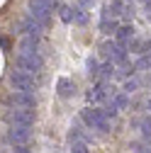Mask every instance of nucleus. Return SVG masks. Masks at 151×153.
Segmentation results:
<instances>
[{
	"instance_id": "obj_1",
	"label": "nucleus",
	"mask_w": 151,
	"mask_h": 153,
	"mask_svg": "<svg viewBox=\"0 0 151 153\" xmlns=\"http://www.w3.org/2000/svg\"><path fill=\"white\" fill-rule=\"evenodd\" d=\"M10 83L15 85L17 92H29V95H32V90H34V78H32L29 73L20 71V68L10 73Z\"/></svg>"
},
{
	"instance_id": "obj_2",
	"label": "nucleus",
	"mask_w": 151,
	"mask_h": 153,
	"mask_svg": "<svg viewBox=\"0 0 151 153\" xmlns=\"http://www.w3.org/2000/svg\"><path fill=\"white\" fill-rule=\"evenodd\" d=\"M29 15L34 20H39L42 25H46L51 17V3L49 0H29Z\"/></svg>"
},
{
	"instance_id": "obj_3",
	"label": "nucleus",
	"mask_w": 151,
	"mask_h": 153,
	"mask_svg": "<svg viewBox=\"0 0 151 153\" xmlns=\"http://www.w3.org/2000/svg\"><path fill=\"white\" fill-rule=\"evenodd\" d=\"M17 66H20V71L34 75L42 68V59H39V53H20L17 56Z\"/></svg>"
},
{
	"instance_id": "obj_4",
	"label": "nucleus",
	"mask_w": 151,
	"mask_h": 153,
	"mask_svg": "<svg viewBox=\"0 0 151 153\" xmlns=\"http://www.w3.org/2000/svg\"><path fill=\"white\" fill-rule=\"evenodd\" d=\"M7 102L15 109H32L34 107V97H32L29 92H12L10 97H7Z\"/></svg>"
},
{
	"instance_id": "obj_5",
	"label": "nucleus",
	"mask_w": 151,
	"mask_h": 153,
	"mask_svg": "<svg viewBox=\"0 0 151 153\" xmlns=\"http://www.w3.org/2000/svg\"><path fill=\"white\" fill-rule=\"evenodd\" d=\"M29 126H22V124H12V129H10V141L12 143H25L27 139H29Z\"/></svg>"
},
{
	"instance_id": "obj_6",
	"label": "nucleus",
	"mask_w": 151,
	"mask_h": 153,
	"mask_svg": "<svg viewBox=\"0 0 151 153\" xmlns=\"http://www.w3.org/2000/svg\"><path fill=\"white\" fill-rule=\"evenodd\" d=\"M32 109H12L10 122L12 124H22V126H32Z\"/></svg>"
},
{
	"instance_id": "obj_7",
	"label": "nucleus",
	"mask_w": 151,
	"mask_h": 153,
	"mask_svg": "<svg viewBox=\"0 0 151 153\" xmlns=\"http://www.w3.org/2000/svg\"><path fill=\"white\" fill-rule=\"evenodd\" d=\"M42 22L39 20H34V17L29 15V17H25V22H22V32L27 34V36H34V39H37V36H39V32H42Z\"/></svg>"
},
{
	"instance_id": "obj_8",
	"label": "nucleus",
	"mask_w": 151,
	"mask_h": 153,
	"mask_svg": "<svg viewBox=\"0 0 151 153\" xmlns=\"http://www.w3.org/2000/svg\"><path fill=\"white\" fill-rule=\"evenodd\" d=\"M105 51H107V56H110L112 61H120V63H122V61L127 59V51H124L122 44H112V42H107V44H105Z\"/></svg>"
},
{
	"instance_id": "obj_9",
	"label": "nucleus",
	"mask_w": 151,
	"mask_h": 153,
	"mask_svg": "<svg viewBox=\"0 0 151 153\" xmlns=\"http://www.w3.org/2000/svg\"><path fill=\"white\" fill-rule=\"evenodd\" d=\"M83 119H85L90 126H95V129H98L100 122H102L105 117H102V112H100V109H85V112H83Z\"/></svg>"
},
{
	"instance_id": "obj_10",
	"label": "nucleus",
	"mask_w": 151,
	"mask_h": 153,
	"mask_svg": "<svg viewBox=\"0 0 151 153\" xmlns=\"http://www.w3.org/2000/svg\"><path fill=\"white\" fill-rule=\"evenodd\" d=\"M20 53H37V39H34V36H25V39H22Z\"/></svg>"
},
{
	"instance_id": "obj_11",
	"label": "nucleus",
	"mask_w": 151,
	"mask_h": 153,
	"mask_svg": "<svg viewBox=\"0 0 151 153\" xmlns=\"http://www.w3.org/2000/svg\"><path fill=\"white\" fill-rule=\"evenodd\" d=\"M56 88H59V95H61V97H68V95L73 92V83H71L68 78H61L59 83H56Z\"/></svg>"
},
{
	"instance_id": "obj_12",
	"label": "nucleus",
	"mask_w": 151,
	"mask_h": 153,
	"mask_svg": "<svg viewBox=\"0 0 151 153\" xmlns=\"http://www.w3.org/2000/svg\"><path fill=\"white\" fill-rule=\"evenodd\" d=\"M132 34H134V29H132V27H120V29H117V39H120V42L124 44V42L129 39Z\"/></svg>"
},
{
	"instance_id": "obj_13",
	"label": "nucleus",
	"mask_w": 151,
	"mask_h": 153,
	"mask_svg": "<svg viewBox=\"0 0 151 153\" xmlns=\"http://www.w3.org/2000/svg\"><path fill=\"white\" fill-rule=\"evenodd\" d=\"M141 131H144L146 139H151V117H144L141 119Z\"/></svg>"
},
{
	"instance_id": "obj_14",
	"label": "nucleus",
	"mask_w": 151,
	"mask_h": 153,
	"mask_svg": "<svg viewBox=\"0 0 151 153\" xmlns=\"http://www.w3.org/2000/svg\"><path fill=\"white\" fill-rule=\"evenodd\" d=\"M127 105H129L127 95H117V97H115V109H124Z\"/></svg>"
},
{
	"instance_id": "obj_15",
	"label": "nucleus",
	"mask_w": 151,
	"mask_h": 153,
	"mask_svg": "<svg viewBox=\"0 0 151 153\" xmlns=\"http://www.w3.org/2000/svg\"><path fill=\"white\" fill-rule=\"evenodd\" d=\"M61 20L64 22H71L73 20V10L71 7H61Z\"/></svg>"
},
{
	"instance_id": "obj_16",
	"label": "nucleus",
	"mask_w": 151,
	"mask_h": 153,
	"mask_svg": "<svg viewBox=\"0 0 151 153\" xmlns=\"http://www.w3.org/2000/svg\"><path fill=\"white\" fill-rule=\"evenodd\" d=\"M71 153H88V146H85V143H81V141H76V143H73V148H71Z\"/></svg>"
},
{
	"instance_id": "obj_17",
	"label": "nucleus",
	"mask_w": 151,
	"mask_h": 153,
	"mask_svg": "<svg viewBox=\"0 0 151 153\" xmlns=\"http://www.w3.org/2000/svg\"><path fill=\"white\" fill-rule=\"evenodd\" d=\"M120 10H122V3L117 0V3H112L110 7H107V12H112V15H120Z\"/></svg>"
},
{
	"instance_id": "obj_18",
	"label": "nucleus",
	"mask_w": 151,
	"mask_h": 153,
	"mask_svg": "<svg viewBox=\"0 0 151 153\" xmlns=\"http://www.w3.org/2000/svg\"><path fill=\"white\" fill-rule=\"evenodd\" d=\"M76 20H78V22H85V20H88V15L83 12V7H78V10H76Z\"/></svg>"
},
{
	"instance_id": "obj_19",
	"label": "nucleus",
	"mask_w": 151,
	"mask_h": 153,
	"mask_svg": "<svg viewBox=\"0 0 151 153\" xmlns=\"http://www.w3.org/2000/svg\"><path fill=\"white\" fill-rule=\"evenodd\" d=\"M132 90H137V80H127V85H124V92H132Z\"/></svg>"
},
{
	"instance_id": "obj_20",
	"label": "nucleus",
	"mask_w": 151,
	"mask_h": 153,
	"mask_svg": "<svg viewBox=\"0 0 151 153\" xmlns=\"http://www.w3.org/2000/svg\"><path fill=\"white\" fill-rule=\"evenodd\" d=\"M102 75H105V78L112 75V63H105V66H102Z\"/></svg>"
},
{
	"instance_id": "obj_21",
	"label": "nucleus",
	"mask_w": 151,
	"mask_h": 153,
	"mask_svg": "<svg viewBox=\"0 0 151 153\" xmlns=\"http://www.w3.org/2000/svg\"><path fill=\"white\" fill-rule=\"evenodd\" d=\"M88 68H90V73H95V71H98V63L90 59V61H88Z\"/></svg>"
},
{
	"instance_id": "obj_22",
	"label": "nucleus",
	"mask_w": 151,
	"mask_h": 153,
	"mask_svg": "<svg viewBox=\"0 0 151 153\" xmlns=\"http://www.w3.org/2000/svg\"><path fill=\"white\" fill-rule=\"evenodd\" d=\"M93 3H95V0H78L81 7H88V5H93Z\"/></svg>"
},
{
	"instance_id": "obj_23",
	"label": "nucleus",
	"mask_w": 151,
	"mask_h": 153,
	"mask_svg": "<svg viewBox=\"0 0 151 153\" xmlns=\"http://www.w3.org/2000/svg\"><path fill=\"white\" fill-rule=\"evenodd\" d=\"M15 153H29V151H27V148H17Z\"/></svg>"
},
{
	"instance_id": "obj_24",
	"label": "nucleus",
	"mask_w": 151,
	"mask_h": 153,
	"mask_svg": "<svg viewBox=\"0 0 151 153\" xmlns=\"http://www.w3.org/2000/svg\"><path fill=\"white\" fill-rule=\"evenodd\" d=\"M146 107H149V109H151V100H149V102H146Z\"/></svg>"
},
{
	"instance_id": "obj_25",
	"label": "nucleus",
	"mask_w": 151,
	"mask_h": 153,
	"mask_svg": "<svg viewBox=\"0 0 151 153\" xmlns=\"http://www.w3.org/2000/svg\"><path fill=\"white\" fill-rule=\"evenodd\" d=\"M49 3H51V5H54V3H56V0H49Z\"/></svg>"
}]
</instances>
